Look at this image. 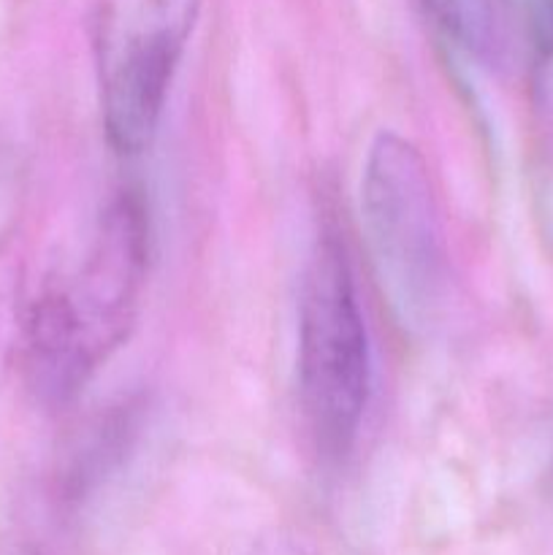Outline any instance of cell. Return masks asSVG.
I'll return each instance as SVG.
<instances>
[{
    "label": "cell",
    "instance_id": "8992f818",
    "mask_svg": "<svg viewBox=\"0 0 553 555\" xmlns=\"http://www.w3.org/2000/svg\"><path fill=\"white\" fill-rule=\"evenodd\" d=\"M537 65L553 63V0H504Z\"/></svg>",
    "mask_w": 553,
    "mask_h": 555
},
{
    "label": "cell",
    "instance_id": "277c9868",
    "mask_svg": "<svg viewBox=\"0 0 553 555\" xmlns=\"http://www.w3.org/2000/svg\"><path fill=\"white\" fill-rule=\"evenodd\" d=\"M201 0H112L98 25L103 130L119 155L152 144Z\"/></svg>",
    "mask_w": 553,
    "mask_h": 555
},
{
    "label": "cell",
    "instance_id": "5b68a950",
    "mask_svg": "<svg viewBox=\"0 0 553 555\" xmlns=\"http://www.w3.org/2000/svg\"><path fill=\"white\" fill-rule=\"evenodd\" d=\"M434 25L475 57L497 52V11L491 0H421Z\"/></svg>",
    "mask_w": 553,
    "mask_h": 555
},
{
    "label": "cell",
    "instance_id": "7a4b0ae2",
    "mask_svg": "<svg viewBox=\"0 0 553 555\" xmlns=\"http://www.w3.org/2000/svg\"><path fill=\"white\" fill-rule=\"evenodd\" d=\"M361 220L383 296L410 331L437 325L448 298V253L428 166L404 135L383 130L361 173Z\"/></svg>",
    "mask_w": 553,
    "mask_h": 555
},
{
    "label": "cell",
    "instance_id": "3957f363",
    "mask_svg": "<svg viewBox=\"0 0 553 555\" xmlns=\"http://www.w3.org/2000/svg\"><path fill=\"white\" fill-rule=\"evenodd\" d=\"M372 388V358L345 247L323 233L298 309V393L318 453L339 461L356 444Z\"/></svg>",
    "mask_w": 553,
    "mask_h": 555
},
{
    "label": "cell",
    "instance_id": "ba28073f",
    "mask_svg": "<svg viewBox=\"0 0 553 555\" xmlns=\"http://www.w3.org/2000/svg\"><path fill=\"white\" fill-rule=\"evenodd\" d=\"M0 555H36V553H30L27 547H0Z\"/></svg>",
    "mask_w": 553,
    "mask_h": 555
},
{
    "label": "cell",
    "instance_id": "52a82bcc",
    "mask_svg": "<svg viewBox=\"0 0 553 555\" xmlns=\"http://www.w3.org/2000/svg\"><path fill=\"white\" fill-rule=\"evenodd\" d=\"M253 555H309L301 547V542H296L287 534H269L255 545Z\"/></svg>",
    "mask_w": 553,
    "mask_h": 555
},
{
    "label": "cell",
    "instance_id": "6da1fadb",
    "mask_svg": "<svg viewBox=\"0 0 553 555\" xmlns=\"http://www.w3.org/2000/svg\"><path fill=\"white\" fill-rule=\"evenodd\" d=\"M150 258V217L136 193L106 206L85 258L47 287L27 320V374L47 401H68L128 339Z\"/></svg>",
    "mask_w": 553,
    "mask_h": 555
}]
</instances>
